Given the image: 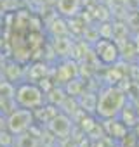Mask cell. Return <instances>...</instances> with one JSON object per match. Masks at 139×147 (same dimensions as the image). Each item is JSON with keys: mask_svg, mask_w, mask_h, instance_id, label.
<instances>
[{"mask_svg": "<svg viewBox=\"0 0 139 147\" xmlns=\"http://www.w3.org/2000/svg\"><path fill=\"white\" fill-rule=\"evenodd\" d=\"M127 104V94L122 90L118 85H108L104 87L99 95H97V104H96V116L101 119H111L118 118L122 109Z\"/></svg>", "mask_w": 139, "mask_h": 147, "instance_id": "obj_1", "label": "cell"}, {"mask_svg": "<svg viewBox=\"0 0 139 147\" xmlns=\"http://www.w3.org/2000/svg\"><path fill=\"white\" fill-rule=\"evenodd\" d=\"M47 94L40 88L38 83H30V82H21L16 87V95H14V104L18 107H26V109H38L45 104Z\"/></svg>", "mask_w": 139, "mask_h": 147, "instance_id": "obj_2", "label": "cell"}, {"mask_svg": "<svg viewBox=\"0 0 139 147\" xmlns=\"http://www.w3.org/2000/svg\"><path fill=\"white\" fill-rule=\"evenodd\" d=\"M33 123H35V113L33 109H26V107H16L14 111H11V114L5 119L7 131H11L12 135H19L31 130Z\"/></svg>", "mask_w": 139, "mask_h": 147, "instance_id": "obj_3", "label": "cell"}, {"mask_svg": "<svg viewBox=\"0 0 139 147\" xmlns=\"http://www.w3.org/2000/svg\"><path fill=\"white\" fill-rule=\"evenodd\" d=\"M96 55L104 66H115L120 61V49L110 38H103L96 42Z\"/></svg>", "mask_w": 139, "mask_h": 147, "instance_id": "obj_4", "label": "cell"}, {"mask_svg": "<svg viewBox=\"0 0 139 147\" xmlns=\"http://www.w3.org/2000/svg\"><path fill=\"white\" fill-rule=\"evenodd\" d=\"M72 128H73L72 119H70L64 113H59V114L49 123V130H50L56 137H61V138L68 137L70 131H72Z\"/></svg>", "mask_w": 139, "mask_h": 147, "instance_id": "obj_5", "label": "cell"}, {"mask_svg": "<svg viewBox=\"0 0 139 147\" xmlns=\"http://www.w3.org/2000/svg\"><path fill=\"white\" fill-rule=\"evenodd\" d=\"M84 4V0H57L56 9L61 18H75Z\"/></svg>", "mask_w": 139, "mask_h": 147, "instance_id": "obj_6", "label": "cell"}, {"mask_svg": "<svg viewBox=\"0 0 139 147\" xmlns=\"http://www.w3.org/2000/svg\"><path fill=\"white\" fill-rule=\"evenodd\" d=\"M4 73V78L12 82V83H21V78H23V67H21V62H18L16 59H11L5 62V66L0 69Z\"/></svg>", "mask_w": 139, "mask_h": 147, "instance_id": "obj_7", "label": "cell"}, {"mask_svg": "<svg viewBox=\"0 0 139 147\" xmlns=\"http://www.w3.org/2000/svg\"><path fill=\"white\" fill-rule=\"evenodd\" d=\"M47 73H49V69H47V66H45L44 62H35V64H31V67H30V80L38 83L42 78L47 76Z\"/></svg>", "mask_w": 139, "mask_h": 147, "instance_id": "obj_8", "label": "cell"}, {"mask_svg": "<svg viewBox=\"0 0 139 147\" xmlns=\"http://www.w3.org/2000/svg\"><path fill=\"white\" fill-rule=\"evenodd\" d=\"M54 52L59 55H68L72 52V42L64 36H56L54 38Z\"/></svg>", "mask_w": 139, "mask_h": 147, "instance_id": "obj_9", "label": "cell"}, {"mask_svg": "<svg viewBox=\"0 0 139 147\" xmlns=\"http://www.w3.org/2000/svg\"><path fill=\"white\" fill-rule=\"evenodd\" d=\"M14 145L16 147H37L38 142H37V137L25 131V133H19L18 138H14Z\"/></svg>", "mask_w": 139, "mask_h": 147, "instance_id": "obj_10", "label": "cell"}, {"mask_svg": "<svg viewBox=\"0 0 139 147\" xmlns=\"http://www.w3.org/2000/svg\"><path fill=\"white\" fill-rule=\"evenodd\" d=\"M0 95H2L5 100H14V95H16V85L5 78L0 80Z\"/></svg>", "mask_w": 139, "mask_h": 147, "instance_id": "obj_11", "label": "cell"}, {"mask_svg": "<svg viewBox=\"0 0 139 147\" xmlns=\"http://www.w3.org/2000/svg\"><path fill=\"white\" fill-rule=\"evenodd\" d=\"M80 88H82V83L78 80H70L66 83V90H68V95H82L80 94Z\"/></svg>", "mask_w": 139, "mask_h": 147, "instance_id": "obj_12", "label": "cell"}, {"mask_svg": "<svg viewBox=\"0 0 139 147\" xmlns=\"http://www.w3.org/2000/svg\"><path fill=\"white\" fill-rule=\"evenodd\" d=\"M134 43H136V49H137V52H139V33L136 35V40H134Z\"/></svg>", "mask_w": 139, "mask_h": 147, "instance_id": "obj_13", "label": "cell"}, {"mask_svg": "<svg viewBox=\"0 0 139 147\" xmlns=\"http://www.w3.org/2000/svg\"><path fill=\"white\" fill-rule=\"evenodd\" d=\"M4 100H5V99H4L2 95H0V106H2V104H4Z\"/></svg>", "mask_w": 139, "mask_h": 147, "instance_id": "obj_14", "label": "cell"}, {"mask_svg": "<svg viewBox=\"0 0 139 147\" xmlns=\"http://www.w3.org/2000/svg\"><path fill=\"white\" fill-rule=\"evenodd\" d=\"M120 2H129V0H120Z\"/></svg>", "mask_w": 139, "mask_h": 147, "instance_id": "obj_15", "label": "cell"}]
</instances>
